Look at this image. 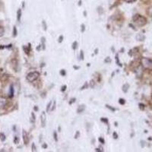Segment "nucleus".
Here are the masks:
<instances>
[{"label": "nucleus", "instance_id": "f257e3e1", "mask_svg": "<svg viewBox=\"0 0 152 152\" xmlns=\"http://www.w3.org/2000/svg\"><path fill=\"white\" fill-rule=\"evenodd\" d=\"M132 20H133V22L135 23L137 26L138 27L144 26V25H145L146 23H147V19L145 18L144 16L138 14L135 15L133 16Z\"/></svg>", "mask_w": 152, "mask_h": 152}, {"label": "nucleus", "instance_id": "f03ea898", "mask_svg": "<svg viewBox=\"0 0 152 152\" xmlns=\"http://www.w3.org/2000/svg\"><path fill=\"white\" fill-rule=\"evenodd\" d=\"M141 64L142 67L145 69H148L152 71V60L148 58H142L141 59Z\"/></svg>", "mask_w": 152, "mask_h": 152}, {"label": "nucleus", "instance_id": "7ed1b4c3", "mask_svg": "<svg viewBox=\"0 0 152 152\" xmlns=\"http://www.w3.org/2000/svg\"><path fill=\"white\" fill-rule=\"evenodd\" d=\"M39 76H40V73L38 72H31L28 73V75H27V80L29 82H34L37 79H38Z\"/></svg>", "mask_w": 152, "mask_h": 152}, {"label": "nucleus", "instance_id": "20e7f679", "mask_svg": "<svg viewBox=\"0 0 152 152\" xmlns=\"http://www.w3.org/2000/svg\"><path fill=\"white\" fill-rule=\"evenodd\" d=\"M144 68L142 67V65H140V66H138V67H137V69H135V75H136L137 77H138V78H141L142 76V74H143V70Z\"/></svg>", "mask_w": 152, "mask_h": 152}, {"label": "nucleus", "instance_id": "39448f33", "mask_svg": "<svg viewBox=\"0 0 152 152\" xmlns=\"http://www.w3.org/2000/svg\"><path fill=\"white\" fill-rule=\"evenodd\" d=\"M40 121H41L42 126L45 127L46 122H47V115H46L45 112H42L41 115H40Z\"/></svg>", "mask_w": 152, "mask_h": 152}, {"label": "nucleus", "instance_id": "423d86ee", "mask_svg": "<svg viewBox=\"0 0 152 152\" xmlns=\"http://www.w3.org/2000/svg\"><path fill=\"white\" fill-rule=\"evenodd\" d=\"M22 137H23V141H24V145H27L28 144V142H29V138H28V133L26 132V131H25V130H23Z\"/></svg>", "mask_w": 152, "mask_h": 152}, {"label": "nucleus", "instance_id": "0eeeda50", "mask_svg": "<svg viewBox=\"0 0 152 152\" xmlns=\"http://www.w3.org/2000/svg\"><path fill=\"white\" fill-rule=\"evenodd\" d=\"M6 104H7V100H6V98H5L2 96H0V107H5L6 105Z\"/></svg>", "mask_w": 152, "mask_h": 152}, {"label": "nucleus", "instance_id": "6e6552de", "mask_svg": "<svg viewBox=\"0 0 152 152\" xmlns=\"http://www.w3.org/2000/svg\"><path fill=\"white\" fill-rule=\"evenodd\" d=\"M85 110V105H80L79 107H78V109H77V113H81L83 112Z\"/></svg>", "mask_w": 152, "mask_h": 152}, {"label": "nucleus", "instance_id": "1a4fd4ad", "mask_svg": "<svg viewBox=\"0 0 152 152\" xmlns=\"http://www.w3.org/2000/svg\"><path fill=\"white\" fill-rule=\"evenodd\" d=\"M129 88V85L128 83H126L123 86V92H125V93H126V92L128 91Z\"/></svg>", "mask_w": 152, "mask_h": 152}, {"label": "nucleus", "instance_id": "9d476101", "mask_svg": "<svg viewBox=\"0 0 152 152\" xmlns=\"http://www.w3.org/2000/svg\"><path fill=\"white\" fill-rule=\"evenodd\" d=\"M136 39L138 40H141V41H142V40H144L145 39V37L144 36L143 34H138L136 36Z\"/></svg>", "mask_w": 152, "mask_h": 152}, {"label": "nucleus", "instance_id": "9b49d317", "mask_svg": "<svg viewBox=\"0 0 152 152\" xmlns=\"http://www.w3.org/2000/svg\"><path fill=\"white\" fill-rule=\"evenodd\" d=\"M21 9H18L17 12V20L18 22H20V21H21Z\"/></svg>", "mask_w": 152, "mask_h": 152}, {"label": "nucleus", "instance_id": "f8f14e48", "mask_svg": "<svg viewBox=\"0 0 152 152\" xmlns=\"http://www.w3.org/2000/svg\"><path fill=\"white\" fill-rule=\"evenodd\" d=\"M13 96H14V88H13L12 85H11L10 91H9V97H12Z\"/></svg>", "mask_w": 152, "mask_h": 152}, {"label": "nucleus", "instance_id": "ddd939ff", "mask_svg": "<svg viewBox=\"0 0 152 152\" xmlns=\"http://www.w3.org/2000/svg\"><path fill=\"white\" fill-rule=\"evenodd\" d=\"M52 104H53V101H50V102L48 104V105H47V113H49L50 111V109H51V106H52Z\"/></svg>", "mask_w": 152, "mask_h": 152}, {"label": "nucleus", "instance_id": "4468645a", "mask_svg": "<svg viewBox=\"0 0 152 152\" xmlns=\"http://www.w3.org/2000/svg\"><path fill=\"white\" fill-rule=\"evenodd\" d=\"M4 33H5V29L2 27H0V37L3 36Z\"/></svg>", "mask_w": 152, "mask_h": 152}, {"label": "nucleus", "instance_id": "2eb2a0df", "mask_svg": "<svg viewBox=\"0 0 152 152\" xmlns=\"http://www.w3.org/2000/svg\"><path fill=\"white\" fill-rule=\"evenodd\" d=\"M116 64H117V66H120V67H121L122 64H121V63H120V62H119V57H118V54L116 56Z\"/></svg>", "mask_w": 152, "mask_h": 152}, {"label": "nucleus", "instance_id": "dca6fc26", "mask_svg": "<svg viewBox=\"0 0 152 152\" xmlns=\"http://www.w3.org/2000/svg\"><path fill=\"white\" fill-rule=\"evenodd\" d=\"M77 47H78V43H77V41H75L72 43V49L74 50H75L77 49Z\"/></svg>", "mask_w": 152, "mask_h": 152}, {"label": "nucleus", "instance_id": "f3484780", "mask_svg": "<svg viewBox=\"0 0 152 152\" xmlns=\"http://www.w3.org/2000/svg\"><path fill=\"white\" fill-rule=\"evenodd\" d=\"M53 138H54V140L55 142H58V137H57V133L56 132H53Z\"/></svg>", "mask_w": 152, "mask_h": 152}, {"label": "nucleus", "instance_id": "a211bd4d", "mask_svg": "<svg viewBox=\"0 0 152 152\" xmlns=\"http://www.w3.org/2000/svg\"><path fill=\"white\" fill-rule=\"evenodd\" d=\"M119 103L120 104H122V105H124L125 103H126V100H125L124 99H123V98H120L119 100Z\"/></svg>", "mask_w": 152, "mask_h": 152}, {"label": "nucleus", "instance_id": "6ab92c4d", "mask_svg": "<svg viewBox=\"0 0 152 152\" xmlns=\"http://www.w3.org/2000/svg\"><path fill=\"white\" fill-rule=\"evenodd\" d=\"M80 59H81V60H83L84 59L83 50H81V52H80Z\"/></svg>", "mask_w": 152, "mask_h": 152}, {"label": "nucleus", "instance_id": "aec40b11", "mask_svg": "<svg viewBox=\"0 0 152 152\" xmlns=\"http://www.w3.org/2000/svg\"><path fill=\"white\" fill-rule=\"evenodd\" d=\"M13 36L16 37L17 36V29H16V27L15 26L13 28Z\"/></svg>", "mask_w": 152, "mask_h": 152}, {"label": "nucleus", "instance_id": "412c9836", "mask_svg": "<svg viewBox=\"0 0 152 152\" xmlns=\"http://www.w3.org/2000/svg\"><path fill=\"white\" fill-rule=\"evenodd\" d=\"M104 62H105L106 63H110L111 59L110 58V57H107V58L105 59V60H104Z\"/></svg>", "mask_w": 152, "mask_h": 152}, {"label": "nucleus", "instance_id": "4be33fe9", "mask_svg": "<svg viewBox=\"0 0 152 152\" xmlns=\"http://www.w3.org/2000/svg\"><path fill=\"white\" fill-rule=\"evenodd\" d=\"M0 139L3 142L5 140V135L4 134H0Z\"/></svg>", "mask_w": 152, "mask_h": 152}, {"label": "nucleus", "instance_id": "5701e85b", "mask_svg": "<svg viewBox=\"0 0 152 152\" xmlns=\"http://www.w3.org/2000/svg\"><path fill=\"white\" fill-rule=\"evenodd\" d=\"M55 108H56V101L55 100H54L53 101V104H52V106H51V109H50V110H55Z\"/></svg>", "mask_w": 152, "mask_h": 152}, {"label": "nucleus", "instance_id": "b1692460", "mask_svg": "<svg viewBox=\"0 0 152 152\" xmlns=\"http://www.w3.org/2000/svg\"><path fill=\"white\" fill-rule=\"evenodd\" d=\"M42 24H43V29H44V31H47V24H46V22H45V21H43V22H42Z\"/></svg>", "mask_w": 152, "mask_h": 152}, {"label": "nucleus", "instance_id": "393cba45", "mask_svg": "<svg viewBox=\"0 0 152 152\" xmlns=\"http://www.w3.org/2000/svg\"><path fill=\"white\" fill-rule=\"evenodd\" d=\"M81 32H82V33H83V32H85V24H81Z\"/></svg>", "mask_w": 152, "mask_h": 152}, {"label": "nucleus", "instance_id": "a878e982", "mask_svg": "<svg viewBox=\"0 0 152 152\" xmlns=\"http://www.w3.org/2000/svg\"><path fill=\"white\" fill-rule=\"evenodd\" d=\"M79 136H80V132L77 131V132H76V133H75V138H79Z\"/></svg>", "mask_w": 152, "mask_h": 152}, {"label": "nucleus", "instance_id": "bb28decb", "mask_svg": "<svg viewBox=\"0 0 152 152\" xmlns=\"http://www.w3.org/2000/svg\"><path fill=\"white\" fill-rule=\"evenodd\" d=\"M60 74H61V75L65 76L66 75V71H65L64 69H62V70L60 71Z\"/></svg>", "mask_w": 152, "mask_h": 152}, {"label": "nucleus", "instance_id": "cd10ccee", "mask_svg": "<svg viewBox=\"0 0 152 152\" xmlns=\"http://www.w3.org/2000/svg\"><path fill=\"white\" fill-rule=\"evenodd\" d=\"M88 82H86V83L85 84V85H84V86L81 87V90H84V89H86V88H88Z\"/></svg>", "mask_w": 152, "mask_h": 152}, {"label": "nucleus", "instance_id": "c85d7f7f", "mask_svg": "<svg viewBox=\"0 0 152 152\" xmlns=\"http://www.w3.org/2000/svg\"><path fill=\"white\" fill-rule=\"evenodd\" d=\"M113 138H115V139H117V138H118V135H117V133H116V132H114L113 133Z\"/></svg>", "mask_w": 152, "mask_h": 152}, {"label": "nucleus", "instance_id": "c756f323", "mask_svg": "<svg viewBox=\"0 0 152 152\" xmlns=\"http://www.w3.org/2000/svg\"><path fill=\"white\" fill-rule=\"evenodd\" d=\"M100 121H102V122H104V123H108V119H106V118H101V119H100Z\"/></svg>", "mask_w": 152, "mask_h": 152}, {"label": "nucleus", "instance_id": "7c9ffc66", "mask_svg": "<svg viewBox=\"0 0 152 152\" xmlns=\"http://www.w3.org/2000/svg\"><path fill=\"white\" fill-rule=\"evenodd\" d=\"M106 107H107V108H109V109L111 111H113H113L116 110V109H115V108H113V107H111L110 106H109V105H107V106H106Z\"/></svg>", "mask_w": 152, "mask_h": 152}, {"label": "nucleus", "instance_id": "2f4dec72", "mask_svg": "<svg viewBox=\"0 0 152 152\" xmlns=\"http://www.w3.org/2000/svg\"><path fill=\"white\" fill-rule=\"evenodd\" d=\"M31 117H32V122H34L35 121V115L34 113H31Z\"/></svg>", "mask_w": 152, "mask_h": 152}, {"label": "nucleus", "instance_id": "473e14b6", "mask_svg": "<svg viewBox=\"0 0 152 152\" xmlns=\"http://www.w3.org/2000/svg\"><path fill=\"white\" fill-rule=\"evenodd\" d=\"M14 142H15V144H18V142H19V138H18L17 136H15V137Z\"/></svg>", "mask_w": 152, "mask_h": 152}, {"label": "nucleus", "instance_id": "72a5a7b5", "mask_svg": "<svg viewBox=\"0 0 152 152\" xmlns=\"http://www.w3.org/2000/svg\"><path fill=\"white\" fill-rule=\"evenodd\" d=\"M99 141H100V142H101V143H102V144L105 143V141H104V139L102 138V137H100V138H99Z\"/></svg>", "mask_w": 152, "mask_h": 152}, {"label": "nucleus", "instance_id": "f704fd0d", "mask_svg": "<svg viewBox=\"0 0 152 152\" xmlns=\"http://www.w3.org/2000/svg\"><path fill=\"white\" fill-rule=\"evenodd\" d=\"M62 40H63V36H62V35H61V36L59 37V40H58V41H59V43H62Z\"/></svg>", "mask_w": 152, "mask_h": 152}, {"label": "nucleus", "instance_id": "c9c22d12", "mask_svg": "<svg viewBox=\"0 0 152 152\" xmlns=\"http://www.w3.org/2000/svg\"><path fill=\"white\" fill-rule=\"evenodd\" d=\"M124 1L126 2H128V3H132V2H135L136 0H124Z\"/></svg>", "mask_w": 152, "mask_h": 152}, {"label": "nucleus", "instance_id": "e433bc0d", "mask_svg": "<svg viewBox=\"0 0 152 152\" xmlns=\"http://www.w3.org/2000/svg\"><path fill=\"white\" fill-rule=\"evenodd\" d=\"M36 146H35L34 144H32V151H36Z\"/></svg>", "mask_w": 152, "mask_h": 152}, {"label": "nucleus", "instance_id": "4c0bfd02", "mask_svg": "<svg viewBox=\"0 0 152 152\" xmlns=\"http://www.w3.org/2000/svg\"><path fill=\"white\" fill-rule=\"evenodd\" d=\"M148 13L149 15L152 16V8H150V9H148Z\"/></svg>", "mask_w": 152, "mask_h": 152}, {"label": "nucleus", "instance_id": "58836bf2", "mask_svg": "<svg viewBox=\"0 0 152 152\" xmlns=\"http://www.w3.org/2000/svg\"><path fill=\"white\" fill-rule=\"evenodd\" d=\"M66 88H67V86H66V85H64V86H62V89H61V91H65L66 90Z\"/></svg>", "mask_w": 152, "mask_h": 152}, {"label": "nucleus", "instance_id": "ea45409f", "mask_svg": "<svg viewBox=\"0 0 152 152\" xmlns=\"http://www.w3.org/2000/svg\"><path fill=\"white\" fill-rule=\"evenodd\" d=\"M75 102V98H73V99H72L71 101H69V104H72Z\"/></svg>", "mask_w": 152, "mask_h": 152}, {"label": "nucleus", "instance_id": "a19ab883", "mask_svg": "<svg viewBox=\"0 0 152 152\" xmlns=\"http://www.w3.org/2000/svg\"><path fill=\"white\" fill-rule=\"evenodd\" d=\"M42 148H47V144H45V143L43 144V145H42Z\"/></svg>", "mask_w": 152, "mask_h": 152}, {"label": "nucleus", "instance_id": "79ce46f5", "mask_svg": "<svg viewBox=\"0 0 152 152\" xmlns=\"http://www.w3.org/2000/svg\"><path fill=\"white\" fill-rule=\"evenodd\" d=\"M94 81H91V85H90V86L91 87V88H93V87H94Z\"/></svg>", "mask_w": 152, "mask_h": 152}, {"label": "nucleus", "instance_id": "37998d69", "mask_svg": "<svg viewBox=\"0 0 152 152\" xmlns=\"http://www.w3.org/2000/svg\"><path fill=\"white\" fill-rule=\"evenodd\" d=\"M139 106H141V109H142V110H143L144 108H145V105H143V104H139Z\"/></svg>", "mask_w": 152, "mask_h": 152}, {"label": "nucleus", "instance_id": "c03bdc74", "mask_svg": "<svg viewBox=\"0 0 152 152\" xmlns=\"http://www.w3.org/2000/svg\"><path fill=\"white\" fill-rule=\"evenodd\" d=\"M73 68H74L75 69H79V66H73Z\"/></svg>", "mask_w": 152, "mask_h": 152}, {"label": "nucleus", "instance_id": "a18cd8bd", "mask_svg": "<svg viewBox=\"0 0 152 152\" xmlns=\"http://www.w3.org/2000/svg\"><path fill=\"white\" fill-rule=\"evenodd\" d=\"M34 109L35 110H36V111H37V110H38V108H37V107H34Z\"/></svg>", "mask_w": 152, "mask_h": 152}, {"label": "nucleus", "instance_id": "49530a36", "mask_svg": "<svg viewBox=\"0 0 152 152\" xmlns=\"http://www.w3.org/2000/svg\"><path fill=\"white\" fill-rule=\"evenodd\" d=\"M97 51H98V50H97H97H95V53H96V54H97Z\"/></svg>", "mask_w": 152, "mask_h": 152}, {"label": "nucleus", "instance_id": "de8ad7c7", "mask_svg": "<svg viewBox=\"0 0 152 152\" xmlns=\"http://www.w3.org/2000/svg\"><path fill=\"white\" fill-rule=\"evenodd\" d=\"M84 14H85V17H86V12H84Z\"/></svg>", "mask_w": 152, "mask_h": 152}, {"label": "nucleus", "instance_id": "09e8293b", "mask_svg": "<svg viewBox=\"0 0 152 152\" xmlns=\"http://www.w3.org/2000/svg\"><path fill=\"white\" fill-rule=\"evenodd\" d=\"M151 97H152V96H151Z\"/></svg>", "mask_w": 152, "mask_h": 152}]
</instances>
